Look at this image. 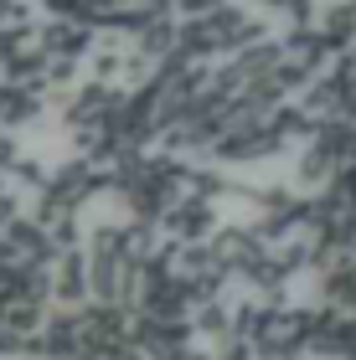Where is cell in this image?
<instances>
[{
    "label": "cell",
    "instance_id": "obj_1",
    "mask_svg": "<svg viewBox=\"0 0 356 360\" xmlns=\"http://www.w3.org/2000/svg\"><path fill=\"white\" fill-rule=\"evenodd\" d=\"M124 98H129L124 88L104 83V77H93V83H83L78 93L62 98V119H68V129H93V124H109V119L119 113Z\"/></svg>",
    "mask_w": 356,
    "mask_h": 360
},
{
    "label": "cell",
    "instance_id": "obj_2",
    "mask_svg": "<svg viewBox=\"0 0 356 360\" xmlns=\"http://www.w3.org/2000/svg\"><path fill=\"white\" fill-rule=\"evenodd\" d=\"M160 226H166L176 242H212V232H217V206L202 201V195H181V201L160 217Z\"/></svg>",
    "mask_w": 356,
    "mask_h": 360
},
{
    "label": "cell",
    "instance_id": "obj_3",
    "mask_svg": "<svg viewBox=\"0 0 356 360\" xmlns=\"http://www.w3.org/2000/svg\"><path fill=\"white\" fill-rule=\"evenodd\" d=\"M57 288H52V299L62 309H83L93 299V278H88V252L83 248H62L57 252Z\"/></svg>",
    "mask_w": 356,
    "mask_h": 360
},
{
    "label": "cell",
    "instance_id": "obj_4",
    "mask_svg": "<svg viewBox=\"0 0 356 360\" xmlns=\"http://www.w3.org/2000/svg\"><path fill=\"white\" fill-rule=\"evenodd\" d=\"M42 340H47V360H83V355H88L78 309H57V314H47Z\"/></svg>",
    "mask_w": 356,
    "mask_h": 360
},
{
    "label": "cell",
    "instance_id": "obj_5",
    "mask_svg": "<svg viewBox=\"0 0 356 360\" xmlns=\"http://www.w3.org/2000/svg\"><path fill=\"white\" fill-rule=\"evenodd\" d=\"M212 252H217V263L228 268L233 278H243L248 263L264 252V242H258L253 226H217V232H212Z\"/></svg>",
    "mask_w": 356,
    "mask_h": 360
},
{
    "label": "cell",
    "instance_id": "obj_6",
    "mask_svg": "<svg viewBox=\"0 0 356 360\" xmlns=\"http://www.w3.org/2000/svg\"><path fill=\"white\" fill-rule=\"evenodd\" d=\"M207 15H212V26L222 31V52H243V46L264 41V21H258L253 11H243V6H228V0H222V6L207 11Z\"/></svg>",
    "mask_w": 356,
    "mask_h": 360
},
{
    "label": "cell",
    "instance_id": "obj_7",
    "mask_svg": "<svg viewBox=\"0 0 356 360\" xmlns=\"http://www.w3.org/2000/svg\"><path fill=\"white\" fill-rule=\"evenodd\" d=\"M37 41L47 46V52H57V57H88L93 46V26H83V21H68V15H57V21H47V26H37Z\"/></svg>",
    "mask_w": 356,
    "mask_h": 360
},
{
    "label": "cell",
    "instance_id": "obj_8",
    "mask_svg": "<svg viewBox=\"0 0 356 360\" xmlns=\"http://www.w3.org/2000/svg\"><path fill=\"white\" fill-rule=\"evenodd\" d=\"M135 46H145V52H150L155 62H160V57H171L176 46H181V21H176L171 11H166V15H150V21L135 31Z\"/></svg>",
    "mask_w": 356,
    "mask_h": 360
},
{
    "label": "cell",
    "instance_id": "obj_9",
    "mask_svg": "<svg viewBox=\"0 0 356 360\" xmlns=\"http://www.w3.org/2000/svg\"><path fill=\"white\" fill-rule=\"evenodd\" d=\"M31 119H42V103H37V88H26V83H0V124L16 129V124H31Z\"/></svg>",
    "mask_w": 356,
    "mask_h": 360
},
{
    "label": "cell",
    "instance_id": "obj_10",
    "mask_svg": "<svg viewBox=\"0 0 356 360\" xmlns=\"http://www.w3.org/2000/svg\"><path fill=\"white\" fill-rule=\"evenodd\" d=\"M269 129H274V134H279L284 144H289V139H315L320 119H315V113L305 108V103H279V108L269 113Z\"/></svg>",
    "mask_w": 356,
    "mask_h": 360
},
{
    "label": "cell",
    "instance_id": "obj_11",
    "mask_svg": "<svg viewBox=\"0 0 356 360\" xmlns=\"http://www.w3.org/2000/svg\"><path fill=\"white\" fill-rule=\"evenodd\" d=\"M181 52L202 57V62L222 52V31L212 26V15H186V26H181Z\"/></svg>",
    "mask_w": 356,
    "mask_h": 360
},
{
    "label": "cell",
    "instance_id": "obj_12",
    "mask_svg": "<svg viewBox=\"0 0 356 360\" xmlns=\"http://www.w3.org/2000/svg\"><path fill=\"white\" fill-rule=\"evenodd\" d=\"M233 57H238V72L253 83V77H269V72L284 62V41H269V37H264V41H253V46H243V52H233Z\"/></svg>",
    "mask_w": 356,
    "mask_h": 360
},
{
    "label": "cell",
    "instance_id": "obj_13",
    "mask_svg": "<svg viewBox=\"0 0 356 360\" xmlns=\"http://www.w3.org/2000/svg\"><path fill=\"white\" fill-rule=\"evenodd\" d=\"M191 324H197V335H207L212 345H222V340H233V304L228 299H207V304H197Z\"/></svg>",
    "mask_w": 356,
    "mask_h": 360
},
{
    "label": "cell",
    "instance_id": "obj_14",
    "mask_svg": "<svg viewBox=\"0 0 356 360\" xmlns=\"http://www.w3.org/2000/svg\"><path fill=\"white\" fill-rule=\"evenodd\" d=\"M341 93H346V83L336 72H326V77H310V88L300 93V103L315 113V119H331L336 108H341Z\"/></svg>",
    "mask_w": 356,
    "mask_h": 360
},
{
    "label": "cell",
    "instance_id": "obj_15",
    "mask_svg": "<svg viewBox=\"0 0 356 360\" xmlns=\"http://www.w3.org/2000/svg\"><path fill=\"white\" fill-rule=\"evenodd\" d=\"M320 31L331 37V46H336V52L356 46V0H341V6L320 11Z\"/></svg>",
    "mask_w": 356,
    "mask_h": 360
},
{
    "label": "cell",
    "instance_id": "obj_16",
    "mask_svg": "<svg viewBox=\"0 0 356 360\" xmlns=\"http://www.w3.org/2000/svg\"><path fill=\"white\" fill-rule=\"evenodd\" d=\"M336 170H341V160L326 155L320 144H310V150L300 155V165H295V180H300V186H331Z\"/></svg>",
    "mask_w": 356,
    "mask_h": 360
},
{
    "label": "cell",
    "instance_id": "obj_17",
    "mask_svg": "<svg viewBox=\"0 0 356 360\" xmlns=\"http://www.w3.org/2000/svg\"><path fill=\"white\" fill-rule=\"evenodd\" d=\"M207 268H222L217 252H212V242H176V273H181V278H197Z\"/></svg>",
    "mask_w": 356,
    "mask_h": 360
},
{
    "label": "cell",
    "instance_id": "obj_18",
    "mask_svg": "<svg viewBox=\"0 0 356 360\" xmlns=\"http://www.w3.org/2000/svg\"><path fill=\"white\" fill-rule=\"evenodd\" d=\"M186 195H202V201H217V195H233V180L212 170V165H197L186 170Z\"/></svg>",
    "mask_w": 356,
    "mask_h": 360
},
{
    "label": "cell",
    "instance_id": "obj_19",
    "mask_svg": "<svg viewBox=\"0 0 356 360\" xmlns=\"http://www.w3.org/2000/svg\"><path fill=\"white\" fill-rule=\"evenodd\" d=\"M52 15H68V21H83V26H104L109 15V0H47Z\"/></svg>",
    "mask_w": 356,
    "mask_h": 360
},
{
    "label": "cell",
    "instance_id": "obj_20",
    "mask_svg": "<svg viewBox=\"0 0 356 360\" xmlns=\"http://www.w3.org/2000/svg\"><path fill=\"white\" fill-rule=\"evenodd\" d=\"M155 226L160 221H145V217H135L124 226V248H129V263H145L150 252H160V242H155Z\"/></svg>",
    "mask_w": 356,
    "mask_h": 360
},
{
    "label": "cell",
    "instance_id": "obj_21",
    "mask_svg": "<svg viewBox=\"0 0 356 360\" xmlns=\"http://www.w3.org/2000/svg\"><path fill=\"white\" fill-rule=\"evenodd\" d=\"M88 72H93V77H104V83H114V77H124V52H119L114 41L93 46V52H88Z\"/></svg>",
    "mask_w": 356,
    "mask_h": 360
},
{
    "label": "cell",
    "instance_id": "obj_22",
    "mask_svg": "<svg viewBox=\"0 0 356 360\" xmlns=\"http://www.w3.org/2000/svg\"><path fill=\"white\" fill-rule=\"evenodd\" d=\"M88 252H109V257H129V248H124V226H114V221H104V226H93V232H88Z\"/></svg>",
    "mask_w": 356,
    "mask_h": 360
},
{
    "label": "cell",
    "instance_id": "obj_23",
    "mask_svg": "<svg viewBox=\"0 0 356 360\" xmlns=\"http://www.w3.org/2000/svg\"><path fill=\"white\" fill-rule=\"evenodd\" d=\"M73 77H78V57H57V52L47 57V88L62 93V88H73Z\"/></svg>",
    "mask_w": 356,
    "mask_h": 360
},
{
    "label": "cell",
    "instance_id": "obj_24",
    "mask_svg": "<svg viewBox=\"0 0 356 360\" xmlns=\"http://www.w3.org/2000/svg\"><path fill=\"white\" fill-rule=\"evenodd\" d=\"M11 175L21 180V186H31V191H47V180H52V170H42L37 160H16V165H11Z\"/></svg>",
    "mask_w": 356,
    "mask_h": 360
},
{
    "label": "cell",
    "instance_id": "obj_25",
    "mask_svg": "<svg viewBox=\"0 0 356 360\" xmlns=\"http://www.w3.org/2000/svg\"><path fill=\"white\" fill-rule=\"evenodd\" d=\"M47 232H52L57 252H62V248H78V221H73V211H68V217H62V221H52V226H47Z\"/></svg>",
    "mask_w": 356,
    "mask_h": 360
},
{
    "label": "cell",
    "instance_id": "obj_26",
    "mask_svg": "<svg viewBox=\"0 0 356 360\" xmlns=\"http://www.w3.org/2000/svg\"><path fill=\"white\" fill-rule=\"evenodd\" d=\"M21 217V206H16V195L11 191H0V237H6V226Z\"/></svg>",
    "mask_w": 356,
    "mask_h": 360
},
{
    "label": "cell",
    "instance_id": "obj_27",
    "mask_svg": "<svg viewBox=\"0 0 356 360\" xmlns=\"http://www.w3.org/2000/svg\"><path fill=\"white\" fill-rule=\"evenodd\" d=\"M186 360H222V350H186Z\"/></svg>",
    "mask_w": 356,
    "mask_h": 360
},
{
    "label": "cell",
    "instance_id": "obj_28",
    "mask_svg": "<svg viewBox=\"0 0 356 360\" xmlns=\"http://www.w3.org/2000/svg\"><path fill=\"white\" fill-rule=\"evenodd\" d=\"M11 273H16L11 263H0V288H11Z\"/></svg>",
    "mask_w": 356,
    "mask_h": 360
},
{
    "label": "cell",
    "instance_id": "obj_29",
    "mask_svg": "<svg viewBox=\"0 0 356 360\" xmlns=\"http://www.w3.org/2000/svg\"><path fill=\"white\" fill-rule=\"evenodd\" d=\"M6 6H11V0H0V15H6Z\"/></svg>",
    "mask_w": 356,
    "mask_h": 360
}]
</instances>
